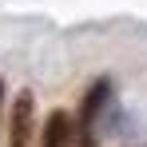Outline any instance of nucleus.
<instances>
[{"label":"nucleus","instance_id":"obj_1","mask_svg":"<svg viewBox=\"0 0 147 147\" xmlns=\"http://www.w3.org/2000/svg\"><path fill=\"white\" fill-rule=\"evenodd\" d=\"M36 139V99L32 92H16L8 111V147H32Z\"/></svg>","mask_w":147,"mask_h":147},{"label":"nucleus","instance_id":"obj_4","mask_svg":"<svg viewBox=\"0 0 147 147\" xmlns=\"http://www.w3.org/2000/svg\"><path fill=\"white\" fill-rule=\"evenodd\" d=\"M80 147H96V139L92 135H80Z\"/></svg>","mask_w":147,"mask_h":147},{"label":"nucleus","instance_id":"obj_2","mask_svg":"<svg viewBox=\"0 0 147 147\" xmlns=\"http://www.w3.org/2000/svg\"><path fill=\"white\" fill-rule=\"evenodd\" d=\"M107 99H111V80H96L92 88H88V96H84V103H80V135H88V127L96 123V115L107 107Z\"/></svg>","mask_w":147,"mask_h":147},{"label":"nucleus","instance_id":"obj_3","mask_svg":"<svg viewBox=\"0 0 147 147\" xmlns=\"http://www.w3.org/2000/svg\"><path fill=\"white\" fill-rule=\"evenodd\" d=\"M36 147H72V115L68 111H48V119H44V131H40V139Z\"/></svg>","mask_w":147,"mask_h":147},{"label":"nucleus","instance_id":"obj_5","mask_svg":"<svg viewBox=\"0 0 147 147\" xmlns=\"http://www.w3.org/2000/svg\"><path fill=\"white\" fill-rule=\"evenodd\" d=\"M0 111H4V80H0Z\"/></svg>","mask_w":147,"mask_h":147}]
</instances>
